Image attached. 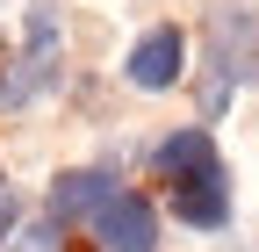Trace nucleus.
<instances>
[{"label":"nucleus","mask_w":259,"mask_h":252,"mask_svg":"<svg viewBox=\"0 0 259 252\" xmlns=\"http://www.w3.org/2000/svg\"><path fill=\"white\" fill-rule=\"evenodd\" d=\"M94 231H101V252H158V209L144 195H115L94 216Z\"/></svg>","instance_id":"nucleus-1"},{"label":"nucleus","mask_w":259,"mask_h":252,"mask_svg":"<svg viewBox=\"0 0 259 252\" xmlns=\"http://www.w3.org/2000/svg\"><path fill=\"white\" fill-rule=\"evenodd\" d=\"M187 65V36L180 29H151V36H137V51H130V87H144V94H166Z\"/></svg>","instance_id":"nucleus-2"},{"label":"nucleus","mask_w":259,"mask_h":252,"mask_svg":"<svg viewBox=\"0 0 259 252\" xmlns=\"http://www.w3.org/2000/svg\"><path fill=\"white\" fill-rule=\"evenodd\" d=\"M158 173H166L173 187H187V180H216V173H223V159H216L209 130H173L166 144H158Z\"/></svg>","instance_id":"nucleus-3"},{"label":"nucleus","mask_w":259,"mask_h":252,"mask_svg":"<svg viewBox=\"0 0 259 252\" xmlns=\"http://www.w3.org/2000/svg\"><path fill=\"white\" fill-rule=\"evenodd\" d=\"M115 195H122V187H115L108 173H94V166H87V173H65V180L51 187V224H79V216H101Z\"/></svg>","instance_id":"nucleus-4"},{"label":"nucleus","mask_w":259,"mask_h":252,"mask_svg":"<svg viewBox=\"0 0 259 252\" xmlns=\"http://www.w3.org/2000/svg\"><path fill=\"white\" fill-rule=\"evenodd\" d=\"M173 216L180 224H194V231H216V224H231V180H187V187H173Z\"/></svg>","instance_id":"nucleus-5"}]
</instances>
